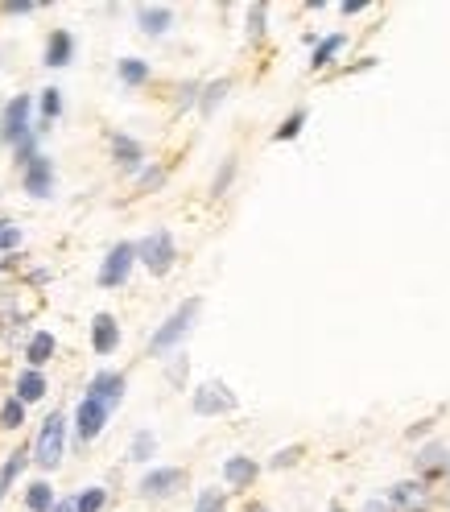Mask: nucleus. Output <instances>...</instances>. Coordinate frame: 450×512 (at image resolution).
<instances>
[{"mask_svg":"<svg viewBox=\"0 0 450 512\" xmlns=\"http://www.w3.org/2000/svg\"><path fill=\"white\" fill-rule=\"evenodd\" d=\"M67 434H71L67 413L62 409L46 413V422L38 426L34 442H29V463H34L38 471H58L62 459H67Z\"/></svg>","mask_w":450,"mask_h":512,"instance_id":"1","label":"nucleus"},{"mask_svg":"<svg viewBox=\"0 0 450 512\" xmlns=\"http://www.w3.org/2000/svg\"><path fill=\"white\" fill-rule=\"evenodd\" d=\"M199 314H203V298H186L182 306H174L166 323H162V327H157V331L149 335V347H145V351H149V356H157V360L174 356V351L186 343V335L195 331Z\"/></svg>","mask_w":450,"mask_h":512,"instance_id":"2","label":"nucleus"},{"mask_svg":"<svg viewBox=\"0 0 450 512\" xmlns=\"http://www.w3.org/2000/svg\"><path fill=\"white\" fill-rule=\"evenodd\" d=\"M133 248H137V265H145L149 277H166L174 269V261H178V244H174V236L166 228L141 236Z\"/></svg>","mask_w":450,"mask_h":512,"instance_id":"3","label":"nucleus"},{"mask_svg":"<svg viewBox=\"0 0 450 512\" xmlns=\"http://www.w3.org/2000/svg\"><path fill=\"white\" fill-rule=\"evenodd\" d=\"M34 133V95H13V100L0 108V145H17Z\"/></svg>","mask_w":450,"mask_h":512,"instance_id":"4","label":"nucleus"},{"mask_svg":"<svg viewBox=\"0 0 450 512\" xmlns=\"http://www.w3.org/2000/svg\"><path fill=\"white\" fill-rule=\"evenodd\" d=\"M190 409H195L199 418H228V413L240 409V397L223 380H203L199 389L190 393Z\"/></svg>","mask_w":450,"mask_h":512,"instance_id":"5","label":"nucleus"},{"mask_svg":"<svg viewBox=\"0 0 450 512\" xmlns=\"http://www.w3.org/2000/svg\"><path fill=\"white\" fill-rule=\"evenodd\" d=\"M133 265H137V248L133 240H120L104 252L100 261V273H95V281H100V290H120V285L133 277Z\"/></svg>","mask_w":450,"mask_h":512,"instance_id":"6","label":"nucleus"},{"mask_svg":"<svg viewBox=\"0 0 450 512\" xmlns=\"http://www.w3.org/2000/svg\"><path fill=\"white\" fill-rule=\"evenodd\" d=\"M186 467H149L145 475H141V484H137V492H141V500H153V504H162V500H174L182 488H186Z\"/></svg>","mask_w":450,"mask_h":512,"instance_id":"7","label":"nucleus"},{"mask_svg":"<svg viewBox=\"0 0 450 512\" xmlns=\"http://www.w3.org/2000/svg\"><path fill=\"white\" fill-rule=\"evenodd\" d=\"M384 504H389V512H434V488L422 484V479H397V484L389 488V496H384Z\"/></svg>","mask_w":450,"mask_h":512,"instance_id":"8","label":"nucleus"},{"mask_svg":"<svg viewBox=\"0 0 450 512\" xmlns=\"http://www.w3.org/2000/svg\"><path fill=\"white\" fill-rule=\"evenodd\" d=\"M124 393H128V376L124 372H112V368H100V372L87 380V389H83V397L100 401L108 413H116L124 405Z\"/></svg>","mask_w":450,"mask_h":512,"instance_id":"9","label":"nucleus"},{"mask_svg":"<svg viewBox=\"0 0 450 512\" xmlns=\"http://www.w3.org/2000/svg\"><path fill=\"white\" fill-rule=\"evenodd\" d=\"M108 422H112V413L100 405V401H91V397H83L79 405H75V418H71V430H75V442L79 446H87V442H95L104 430H108Z\"/></svg>","mask_w":450,"mask_h":512,"instance_id":"10","label":"nucleus"},{"mask_svg":"<svg viewBox=\"0 0 450 512\" xmlns=\"http://www.w3.org/2000/svg\"><path fill=\"white\" fill-rule=\"evenodd\" d=\"M450 471V446L446 442H422L413 455V479H422V484H438V479Z\"/></svg>","mask_w":450,"mask_h":512,"instance_id":"11","label":"nucleus"},{"mask_svg":"<svg viewBox=\"0 0 450 512\" xmlns=\"http://www.w3.org/2000/svg\"><path fill=\"white\" fill-rule=\"evenodd\" d=\"M54 186H58V174H54V162H50L46 153H38L34 162L21 166V190H25L29 199H50Z\"/></svg>","mask_w":450,"mask_h":512,"instance_id":"12","label":"nucleus"},{"mask_svg":"<svg viewBox=\"0 0 450 512\" xmlns=\"http://www.w3.org/2000/svg\"><path fill=\"white\" fill-rule=\"evenodd\" d=\"M108 149H112V162L120 174L128 178H137L145 170V145L137 137H128V133H108Z\"/></svg>","mask_w":450,"mask_h":512,"instance_id":"13","label":"nucleus"},{"mask_svg":"<svg viewBox=\"0 0 450 512\" xmlns=\"http://www.w3.org/2000/svg\"><path fill=\"white\" fill-rule=\"evenodd\" d=\"M75 50H79V42H75L71 29H50L42 62H46L50 71H62V67H71V62H75Z\"/></svg>","mask_w":450,"mask_h":512,"instance_id":"14","label":"nucleus"},{"mask_svg":"<svg viewBox=\"0 0 450 512\" xmlns=\"http://www.w3.org/2000/svg\"><path fill=\"white\" fill-rule=\"evenodd\" d=\"M116 347H120V323H116V314L100 310L91 318V351L95 356H116Z\"/></svg>","mask_w":450,"mask_h":512,"instance_id":"15","label":"nucleus"},{"mask_svg":"<svg viewBox=\"0 0 450 512\" xmlns=\"http://www.w3.org/2000/svg\"><path fill=\"white\" fill-rule=\"evenodd\" d=\"M256 479H261V463L248 459V455H232V459H223V484L236 488V492H248Z\"/></svg>","mask_w":450,"mask_h":512,"instance_id":"16","label":"nucleus"},{"mask_svg":"<svg viewBox=\"0 0 450 512\" xmlns=\"http://www.w3.org/2000/svg\"><path fill=\"white\" fill-rule=\"evenodd\" d=\"M46 393H50L46 372H38V368H21V372H17V380H13V397H17L25 409H29V405H38Z\"/></svg>","mask_w":450,"mask_h":512,"instance_id":"17","label":"nucleus"},{"mask_svg":"<svg viewBox=\"0 0 450 512\" xmlns=\"http://www.w3.org/2000/svg\"><path fill=\"white\" fill-rule=\"evenodd\" d=\"M137 29L145 38H162L174 29V9L170 5H141L137 9Z\"/></svg>","mask_w":450,"mask_h":512,"instance_id":"18","label":"nucleus"},{"mask_svg":"<svg viewBox=\"0 0 450 512\" xmlns=\"http://www.w3.org/2000/svg\"><path fill=\"white\" fill-rule=\"evenodd\" d=\"M54 351H58V339L50 335V331H34L25 339V368H46L50 360H54Z\"/></svg>","mask_w":450,"mask_h":512,"instance_id":"19","label":"nucleus"},{"mask_svg":"<svg viewBox=\"0 0 450 512\" xmlns=\"http://www.w3.org/2000/svg\"><path fill=\"white\" fill-rule=\"evenodd\" d=\"M228 95H232V79H228V75L203 83V87H199V104H195L199 116H215L223 104H228Z\"/></svg>","mask_w":450,"mask_h":512,"instance_id":"20","label":"nucleus"},{"mask_svg":"<svg viewBox=\"0 0 450 512\" xmlns=\"http://www.w3.org/2000/svg\"><path fill=\"white\" fill-rule=\"evenodd\" d=\"M25 467H29V442H21L17 451H9L5 467H0V500H5V496L17 488V479L25 475Z\"/></svg>","mask_w":450,"mask_h":512,"instance_id":"21","label":"nucleus"},{"mask_svg":"<svg viewBox=\"0 0 450 512\" xmlns=\"http://www.w3.org/2000/svg\"><path fill=\"white\" fill-rule=\"evenodd\" d=\"M116 79H120L124 87H145V83L153 79V71H149L145 58H120V62H116Z\"/></svg>","mask_w":450,"mask_h":512,"instance_id":"22","label":"nucleus"},{"mask_svg":"<svg viewBox=\"0 0 450 512\" xmlns=\"http://www.w3.org/2000/svg\"><path fill=\"white\" fill-rule=\"evenodd\" d=\"M244 34H248V42L252 46H261L265 42V34H269V5H248V13H244Z\"/></svg>","mask_w":450,"mask_h":512,"instance_id":"23","label":"nucleus"},{"mask_svg":"<svg viewBox=\"0 0 450 512\" xmlns=\"http://www.w3.org/2000/svg\"><path fill=\"white\" fill-rule=\"evenodd\" d=\"M347 46V34H331V38H323L314 46V54H310V71H327L331 62L339 58V50Z\"/></svg>","mask_w":450,"mask_h":512,"instance_id":"24","label":"nucleus"},{"mask_svg":"<svg viewBox=\"0 0 450 512\" xmlns=\"http://www.w3.org/2000/svg\"><path fill=\"white\" fill-rule=\"evenodd\" d=\"M54 488H50V479H34V484L25 488V512H50L54 508Z\"/></svg>","mask_w":450,"mask_h":512,"instance_id":"25","label":"nucleus"},{"mask_svg":"<svg viewBox=\"0 0 450 512\" xmlns=\"http://www.w3.org/2000/svg\"><path fill=\"white\" fill-rule=\"evenodd\" d=\"M306 120H310V112H306V108H294V112H289V116L277 124L273 141H277V145H285V141H298V137H302V128H306Z\"/></svg>","mask_w":450,"mask_h":512,"instance_id":"26","label":"nucleus"},{"mask_svg":"<svg viewBox=\"0 0 450 512\" xmlns=\"http://www.w3.org/2000/svg\"><path fill=\"white\" fill-rule=\"evenodd\" d=\"M157 455V434L153 430H137L133 442H128V459L133 463H149Z\"/></svg>","mask_w":450,"mask_h":512,"instance_id":"27","label":"nucleus"},{"mask_svg":"<svg viewBox=\"0 0 450 512\" xmlns=\"http://www.w3.org/2000/svg\"><path fill=\"white\" fill-rule=\"evenodd\" d=\"M34 104H38V116H42V124H54V120L62 116V91H58V87H42Z\"/></svg>","mask_w":450,"mask_h":512,"instance_id":"28","label":"nucleus"},{"mask_svg":"<svg viewBox=\"0 0 450 512\" xmlns=\"http://www.w3.org/2000/svg\"><path fill=\"white\" fill-rule=\"evenodd\" d=\"M166 178H170V170H166V166L145 162V170L137 174V195H153V190H162V186H166Z\"/></svg>","mask_w":450,"mask_h":512,"instance_id":"29","label":"nucleus"},{"mask_svg":"<svg viewBox=\"0 0 450 512\" xmlns=\"http://www.w3.org/2000/svg\"><path fill=\"white\" fill-rule=\"evenodd\" d=\"M25 426V405L9 393L5 401H0V430H21Z\"/></svg>","mask_w":450,"mask_h":512,"instance_id":"30","label":"nucleus"},{"mask_svg":"<svg viewBox=\"0 0 450 512\" xmlns=\"http://www.w3.org/2000/svg\"><path fill=\"white\" fill-rule=\"evenodd\" d=\"M302 455H306V446H302V442L281 446V451H273V455H269V471H289V467H298V463H302Z\"/></svg>","mask_w":450,"mask_h":512,"instance_id":"31","label":"nucleus"},{"mask_svg":"<svg viewBox=\"0 0 450 512\" xmlns=\"http://www.w3.org/2000/svg\"><path fill=\"white\" fill-rule=\"evenodd\" d=\"M108 508V488H83L75 492V512H104Z\"/></svg>","mask_w":450,"mask_h":512,"instance_id":"32","label":"nucleus"},{"mask_svg":"<svg viewBox=\"0 0 450 512\" xmlns=\"http://www.w3.org/2000/svg\"><path fill=\"white\" fill-rule=\"evenodd\" d=\"M190 512H228V492H223V488H203L195 496V508H190Z\"/></svg>","mask_w":450,"mask_h":512,"instance_id":"33","label":"nucleus"},{"mask_svg":"<svg viewBox=\"0 0 450 512\" xmlns=\"http://www.w3.org/2000/svg\"><path fill=\"white\" fill-rule=\"evenodd\" d=\"M236 170H240V162H236V157H223L219 174L211 178V195H215V199H223V195H228V186L236 182Z\"/></svg>","mask_w":450,"mask_h":512,"instance_id":"34","label":"nucleus"},{"mask_svg":"<svg viewBox=\"0 0 450 512\" xmlns=\"http://www.w3.org/2000/svg\"><path fill=\"white\" fill-rule=\"evenodd\" d=\"M21 240H25V232L17 228V223L13 219H0V256L21 252Z\"/></svg>","mask_w":450,"mask_h":512,"instance_id":"35","label":"nucleus"},{"mask_svg":"<svg viewBox=\"0 0 450 512\" xmlns=\"http://www.w3.org/2000/svg\"><path fill=\"white\" fill-rule=\"evenodd\" d=\"M186 376H190V360H186V351H174L170 364H166V380L174 384V389H182Z\"/></svg>","mask_w":450,"mask_h":512,"instance_id":"36","label":"nucleus"},{"mask_svg":"<svg viewBox=\"0 0 450 512\" xmlns=\"http://www.w3.org/2000/svg\"><path fill=\"white\" fill-rule=\"evenodd\" d=\"M199 87H203V83H195V79L182 83L178 95H174V108H178V112H190V108H195V104H199Z\"/></svg>","mask_w":450,"mask_h":512,"instance_id":"37","label":"nucleus"},{"mask_svg":"<svg viewBox=\"0 0 450 512\" xmlns=\"http://www.w3.org/2000/svg\"><path fill=\"white\" fill-rule=\"evenodd\" d=\"M34 13H38L34 0H5L0 5V17H34Z\"/></svg>","mask_w":450,"mask_h":512,"instance_id":"38","label":"nucleus"},{"mask_svg":"<svg viewBox=\"0 0 450 512\" xmlns=\"http://www.w3.org/2000/svg\"><path fill=\"white\" fill-rule=\"evenodd\" d=\"M434 504L450 512V471H446V475L438 479V484H434Z\"/></svg>","mask_w":450,"mask_h":512,"instance_id":"39","label":"nucleus"},{"mask_svg":"<svg viewBox=\"0 0 450 512\" xmlns=\"http://www.w3.org/2000/svg\"><path fill=\"white\" fill-rule=\"evenodd\" d=\"M339 13H343V17H360V13H368V0H343Z\"/></svg>","mask_w":450,"mask_h":512,"instance_id":"40","label":"nucleus"},{"mask_svg":"<svg viewBox=\"0 0 450 512\" xmlns=\"http://www.w3.org/2000/svg\"><path fill=\"white\" fill-rule=\"evenodd\" d=\"M50 512H75V496H58Z\"/></svg>","mask_w":450,"mask_h":512,"instance_id":"41","label":"nucleus"},{"mask_svg":"<svg viewBox=\"0 0 450 512\" xmlns=\"http://www.w3.org/2000/svg\"><path fill=\"white\" fill-rule=\"evenodd\" d=\"M240 512H273V508H269V504H261V500H248Z\"/></svg>","mask_w":450,"mask_h":512,"instance_id":"42","label":"nucleus"},{"mask_svg":"<svg viewBox=\"0 0 450 512\" xmlns=\"http://www.w3.org/2000/svg\"><path fill=\"white\" fill-rule=\"evenodd\" d=\"M360 512H389V504H384V500H368Z\"/></svg>","mask_w":450,"mask_h":512,"instance_id":"43","label":"nucleus"},{"mask_svg":"<svg viewBox=\"0 0 450 512\" xmlns=\"http://www.w3.org/2000/svg\"><path fill=\"white\" fill-rule=\"evenodd\" d=\"M327 512H347V508H343V504H339V500H335V504H331V508H327Z\"/></svg>","mask_w":450,"mask_h":512,"instance_id":"44","label":"nucleus"},{"mask_svg":"<svg viewBox=\"0 0 450 512\" xmlns=\"http://www.w3.org/2000/svg\"><path fill=\"white\" fill-rule=\"evenodd\" d=\"M0 401H5V397H0Z\"/></svg>","mask_w":450,"mask_h":512,"instance_id":"45","label":"nucleus"}]
</instances>
